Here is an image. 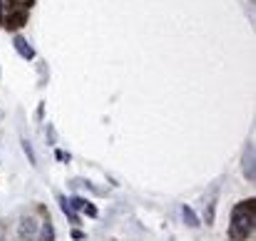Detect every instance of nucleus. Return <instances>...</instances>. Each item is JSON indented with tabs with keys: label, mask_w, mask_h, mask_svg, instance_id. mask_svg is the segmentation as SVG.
<instances>
[{
	"label": "nucleus",
	"mask_w": 256,
	"mask_h": 241,
	"mask_svg": "<svg viewBox=\"0 0 256 241\" xmlns=\"http://www.w3.org/2000/svg\"><path fill=\"white\" fill-rule=\"evenodd\" d=\"M254 232V202H246L236 206L234 219H232V234L236 239H246Z\"/></svg>",
	"instance_id": "obj_1"
},
{
	"label": "nucleus",
	"mask_w": 256,
	"mask_h": 241,
	"mask_svg": "<svg viewBox=\"0 0 256 241\" xmlns=\"http://www.w3.org/2000/svg\"><path fill=\"white\" fill-rule=\"evenodd\" d=\"M18 234H20V239L22 241H32L35 239V234H38V222H35L32 216H25V219L20 222Z\"/></svg>",
	"instance_id": "obj_2"
},
{
	"label": "nucleus",
	"mask_w": 256,
	"mask_h": 241,
	"mask_svg": "<svg viewBox=\"0 0 256 241\" xmlns=\"http://www.w3.org/2000/svg\"><path fill=\"white\" fill-rule=\"evenodd\" d=\"M12 42H15V50H18V52H20L25 60H32V58H35V50L28 45V40H25V38H20V35H18Z\"/></svg>",
	"instance_id": "obj_3"
},
{
	"label": "nucleus",
	"mask_w": 256,
	"mask_h": 241,
	"mask_svg": "<svg viewBox=\"0 0 256 241\" xmlns=\"http://www.w3.org/2000/svg\"><path fill=\"white\" fill-rule=\"evenodd\" d=\"M182 214H184V222H186V226H192V229H196V226H199V219H196V214H194L189 206H184V209H182Z\"/></svg>",
	"instance_id": "obj_4"
},
{
	"label": "nucleus",
	"mask_w": 256,
	"mask_h": 241,
	"mask_svg": "<svg viewBox=\"0 0 256 241\" xmlns=\"http://www.w3.org/2000/svg\"><path fill=\"white\" fill-rule=\"evenodd\" d=\"M40 241H55V229H52V224H50V222H45L42 234H40Z\"/></svg>",
	"instance_id": "obj_5"
},
{
	"label": "nucleus",
	"mask_w": 256,
	"mask_h": 241,
	"mask_svg": "<svg viewBox=\"0 0 256 241\" xmlns=\"http://www.w3.org/2000/svg\"><path fill=\"white\" fill-rule=\"evenodd\" d=\"M82 209H85V214H87V216H92V219H94V216H97V209H94V206H92V204H85V206H82Z\"/></svg>",
	"instance_id": "obj_6"
},
{
	"label": "nucleus",
	"mask_w": 256,
	"mask_h": 241,
	"mask_svg": "<svg viewBox=\"0 0 256 241\" xmlns=\"http://www.w3.org/2000/svg\"><path fill=\"white\" fill-rule=\"evenodd\" d=\"M82 206H85V202H82V199H78V196H75V199H72V212H80V209H82Z\"/></svg>",
	"instance_id": "obj_7"
},
{
	"label": "nucleus",
	"mask_w": 256,
	"mask_h": 241,
	"mask_svg": "<svg viewBox=\"0 0 256 241\" xmlns=\"http://www.w3.org/2000/svg\"><path fill=\"white\" fill-rule=\"evenodd\" d=\"M72 239H75V241H82V239H85V234H82V232H72Z\"/></svg>",
	"instance_id": "obj_8"
},
{
	"label": "nucleus",
	"mask_w": 256,
	"mask_h": 241,
	"mask_svg": "<svg viewBox=\"0 0 256 241\" xmlns=\"http://www.w3.org/2000/svg\"><path fill=\"white\" fill-rule=\"evenodd\" d=\"M0 18H2V0H0Z\"/></svg>",
	"instance_id": "obj_9"
}]
</instances>
